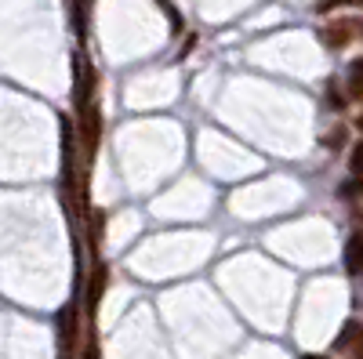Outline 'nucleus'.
<instances>
[{"label": "nucleus", "instance_id": "obj_1", "mask_svg": "<svg viewBox=\"0 0 363 359\" xmlns=\"http://www.w3.org/2000/svg\"><path fill=\"white\" fill-rule=\"evenodd\" d=\"M91 98H95V69H91L87 55L73 51V102H77V113L95 106Z\"/></svg>", "mask_w": 363, "mask_h": 359}, {"label": "nucleus", "instance_id": "obj_2", "mask_svg": "<svg viewBox=\"0 0 363 359\" xmlns=\"http://www.w3.org/2000/svg\"><path fill=\"white\" fill-rule=\"evenodd\" d=\"M80 142L87 149V160L99 153V142H102V113H99V106H87L80 113Z\"/></svg>", "mask_w": 363, "mask_h": 359}, {"label": "nucleus", "instance_id": "obj_3", "mask_svg": "<svg viewBox=\"0 0 363 359\" xmlns=\"http://www.w3.org/2000/svg\"><path fill=\"white\" fill-rule=\"evenodd\" d=\"M106 283H109V268H106V261H95V268H91V283H87V309L91 312L99 309L102 294H106Z\"/></svg>", "mask_w": 363, "mask_h": 359}, {"label": "nucleus", "instance_id": "obj_4", "mask_svg": "<svg viewBox=\"0 0 363 359\" xmlns=\"http://www.w3.org/2000/svg\"><path fill=\"white\" fill-rule=\"evenodd\" d=\"M342 261H345V273H349V276H359V273H363V232H352V236L345 239Z\"/></svg>", "mask_w": 363, "mask_h": 359}, {"label": "nucleus", "instance_id": "obj_5", "mask_svg": "<svg viewBox=\"0 0 363 359\" xmlns=\"http://www.w3.org/2000/svg\"><path fill=\"white\" fill-rule=\"evenodd\" d=\"M58 338H62V348L69 355L77 341V305H62V312H58Z\"/></svg>", "mask_w": 363, "mask_h": 359}, {"label": "nucleus", "instance_id": "obj_6", "mask_svg": "<svg viewBox=\"0 0 363 359\" xmlns=\"http://www.w3.org/2000/svg\"><path fill=\"white\" fill-rule=\"evenodd\" d=\"M352 29H356L352 22H335V25H327V29H323V44H327V47H345V44L352 40Z\"/></svg>", "mask_w": 363, "mask_h": 359}, {"label": "nucleus", "instance_id": "obj_7", "mask_svg": "<svg viewBox=\"0 0 363 359\" xmlns=\"http://www.w3.org/2000/svg\"><path fill=\"white\" fill-rule=\"evenodd\" d=\"M87 22H91V0H73V29L80 40H87Z\"/></svg>", "mask_w": 363, "mask_h": 359}, {"label": "nucleus", "instance_id": "obj_8", "mask_svg": "<svg viewBox=\"0 0 363 359\" xmlns=\"http://www.w3.org/2000/svg\"><path fill=\"white\" fill-rule=\"evenodd\" d=\"M345 84H349V95L356 102H363V58H352V66L345 73Z\"/></svg>", "mask_w": 363, "mask_h": 359}, {"label": "nucleus", "instance_id": "obj_9", "mask_svg": "<svg viewBox=\"0 0 363 359\" xmlns=\"http://www.w3.org/2000/svg\"><path fill=\"white\" fill-rule=\"evenodd\" d=\"M73 153H77V145H73V120L62 116V167H73Z\"/></svg>", "mask_w": 363, "mask_h": 359}, {"label": "nucleus", "instance_id": "obj_10", "mask_svg": "<svg viewBox=\"0 0 363 359\" xmlns=\"http://www.w3.org/2000/svg\"><path fill=\"white\" fill-rule=\"evenodd\" d=\"M160 4V11H164V18L171 22V33H182V25H186V18H182V11L171 4V0H157Z\"/></svg>", "mask_w": 363, "mask_h": 359}, {"label": "nucleus", "instance_id": "obj_11", "mask_svg": "<svg viewBox=\"0 0 363 359\" xmlns=\"http://www.w3.org/2000/svg\"><path fill=\"white\" fill-rule=\"evenodd\" d=\"M327 102H330V109H345V95H342V84L338 80L327 84Z\"/></svg>", "mask_w": 363, "mask_h": 359}, {"label": "nucleus", "instance_id": "obj_12", "mask_svg": "<svg viewBox=\"0 0 363 359\" xmlns=\"http://www.w3.org/2000/svg\"><path fill=\"white\" fill-rule=\"evenodd\" d=\"M349 171H352V178H363V142L349 153Z\"/></svg>", "mask_w": 363, "mask_h": 359}, {"label": "nucleus", "instance_id": "obj_13", "mask_svg": "<svg viewBox=\"0 0 363 359\" xmlns=\"http://www.w3.org/2000/svg\"><path fill=\"white\" fill-rule=\"evenodd\" d=\"M102 225H106V215L95 211V215H91V244H95V247H99V239H102Z\"/></svg>", "mask_w": 363, "mask_h": 359}, {"label": "nucleus", "instance_id": "obj_14", "mask_svg": "<svg viewBox=\"0 0 363 359\" xmlns=\"http://www.w3.org/2000/svg\"><path fill=\"white\" fill-rule=\"evenodd\" d=\"M342 4L349 8V4H356V0H316V11L323 15V11H335V8H342Z\"/></svg>", "mask_w": 363, "mask_h": 359}, {"label": "nucleus", "instance_id": "obj_15", "mask_svg": "<svg viewBox=\"0 0 363 359\" xmlns=\"http://www.w3.org/2000/svg\"><path fill=\"white\" fill-rule=\"evenodd\" d=\"M342 142H345V127H335V131L327 135V145H330V149H338Z\"/></svg>", "mask_w": 363, "mask_h": 359}, {"label": "nucleus", "instance_id": "obj_16", "mask_svg": "<svg viewBox=\"0 0 363 359\" xmlns=\"http://www.w3.org/2000/svg\"><path fill=\"white\" fill-rule=\"evenodd\" d=\"M356 127H359V131H363V116H356Z\"/></svg>", "mask_w": 363, "mask_h": 359}, {"label": "nucleus", "instance_id": "obj_17", "mask_svg": "<svg viewBox=\"0 0 363 359\" xmlns=\"http://www.w3.org/2000/svg\"><path fill=\"white\" fill-rule=\"evenodd\" d=\"M301 359H327V355H301Z\"/></svg>", "mask_w": 363, "mask_h": 359}, {"label": "nucleus", "instance_id": "obj_18", "mask_svg": "<svg viewBox=\"0 0 363 359\" xmlns=\"http://www.w3.org/2000/svg\"><path fill=\"white\" fill-rule=\"evenodd\" d=\"M352 25H356V29H359V33H363V22H352Z\"/></svg>", "mask_w": 363, "mask_h": 359}, {"label": "nucleus", "instance_id": "obj_19", "mask_svg": "<svg viewBox=\"0 0 363 359\" xmlns=\"http://www.w3.org/2000/svg\"><path fill=\"white\" fill-rule=\"evenodd\" d=\"M356 8H363V0H356Z\"/></svg>", "mask_w": 363, "mask_h": 359}]
</instances>
